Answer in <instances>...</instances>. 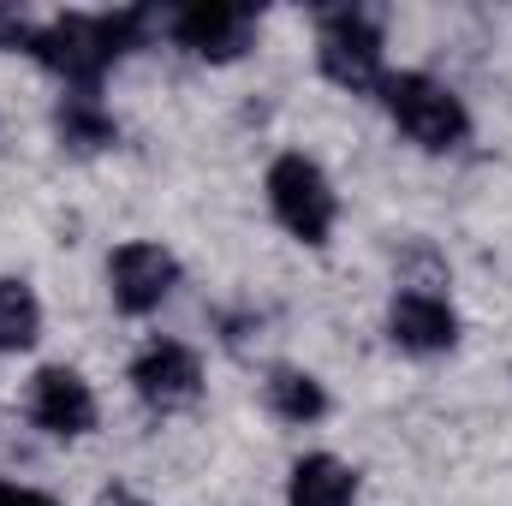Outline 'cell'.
Returning a JSON list of instances; mask_svg holds the SVG:
<instances>
[{"instance_id": "7", "label": "cell", "mask_w": 512, "mask_h": 506, "mask_svg": "<svg viewBox=\"0 0 512 506\" xmlns=\"http://www.w3.org/2000/svg\"><path fill=\"white\" fill-rule=\"evenodd\" d=\"M173 286H179V262H173V251H161L149 239H131V245H120L108 256V292H114V304L126 316L161 310Z\"/></svg>"}, {"instance_id": "16", "label": "cell", "mask_w": 512, "mask_h": 506, "mask_svg": "<svg viewBox=\"0 0 512 506\" xmlns=\"http://www.w3.org/2000/svg\"><path fill=\"white\" fill-rule=\"evenodd\" d=\"M126 506H137V501H126Z\"/></svg>"}, {"instance_id": "4", "label": "cell", "mask_w": 512, "mask_h": 506, "mask_svg": "<svg viewBox=\"0 0 512 506\" xmlns=\"http://www.w3.org/2000/svg\"><path fill=\"white\" fill-rule=\"evenodd\" d=\"M268 209H274V221H280L292 239H304V245H328L334 215H340L334 185H328V173H322L310 155H280V161L268 167Z\"/></svg>"}, {"instance_id": "10", "label": "cell", "mask_w": 512, "mask_h": 506, "mask_svg": "<svg viewBox=\"0 0 512 506\" xmlns=\"http://www.w3.org/2000/svg\"><path fill=\"white\" fill-rule=\"evenodd\" d=\"M358 501V471L334 453H304L292 465L286 483V506H352Z\"/></svg>"}, {"instance_id": "1", "label": "cell", "mask_w": 512, "mask_h": 506, "mask_svg": "<svg viewBox=\"0 0 512 506\" xmlns=\"http://www.w3.org/2000/svg\"><path fill=\"white\" fill-rule=\"evenodd\" d=\"M143 30H149V12L143 6H126V12H60V18H48L42 30H36V60L54 72V78H66V90H90L96 96V84H102V72L143 42Z\"/></svg>"}, {"instance_id": "8", "label": "cell", "mask_w": 512, "mask_h": 506, "mask_svg": "<svg viewBox=\"0 0 512 506\" xmlns=\"http://www.w3.org/2000/svg\"><path fill=\"white\" fill-rule=\"evenodd\" d=\"M131 387H137V399H143L149 411H185V405H197V393H203V364H197L191 346L155 340V346H143V352L131 358Z\"/></svg>"}, {"instance_id": "3", "label": "cell", "mask_w": 512, "mask_h": 506, "mask_svg": "<svg viewBox=\"0 0 512 506\" xmlns=\"http://www.w3.org/2000/svg\"><path fill=\"white\" fill-rule=\"evenodd\" d=\"M316 60H322V78L364 96V90H382V12L370 6H334L322 12L316 24Z\"/></svg>"}, {"instance_id": "15", "label": "cell", "mask_w": 512, "mask_h": 506, "mask_svg": "<svg viewBox=\"0 0 512 506\" xmlns=\"http://www.w3.org/2000/svg\"><path fill=\"white\" fill-rule=\"evenodd\" d=\"M0 506H60V501L42 495V489H12V483H0Z\"/></svg>"}, {"instance_id": "13", "label": "cell", "mask_w": 512, "mask_h": 506, "mask_svg": "<svg viewBox=\"0 0 512 506\" xmlns=\"http://www.w3.org/2000/svg\"><path fill=\"white\" fill-rule=\"evenodd\" d=\"M42 340V304L30 292V280L6 274L0 280V352H30Z\"/></svg>"}, {"instance_id": "12", "label": "cell", "mask_w": 512, "mask_h": 506, "mask_svg": "<svg viewBox=\"0 0 512 506\" xmlns=\"http://www.w3.org/2000/svg\"><path fill=\"white\" fill-rule=\"evenodd\" d=\"M54 126H60V143H66V149H78V155H96V149H108V143L120 137V126L108 120V108H102L90 90H72V96L60 102Z\"/></svg>"}, {"instance_id": "6", "label": "cell", "mask_w": 512, "mask_h": 506, "mask_svg": "<svg viewBox=\"0 0 512 506\" xmlns=\"http://www.w3.org/2000/svg\"><path fill=\"white\" fill-rule=\"evenodd\" d=\"M24 417L42 435L72 441V435H90L96 429V393H90V381L78 376V370L48 364V370H36L30 387H24Z\"/></svg>"}, {"instance_id": "9", "label": "cell", "mask_w": 512, "mask_h": 506, "mask_svg": "<svg viewBox=\"0 0 512 506\" xmlns=\"http://www.w3.org/2000/svg\"><path fill=\"white\" fill-rule=\"evenodd\" d=\"M387 334L399 352H417V358H435V352H453L459 346V316L441 292H399L387 304Z\"/></svg>"}, {"instance_id": "14", "label": "cell", "mask_w": 512, "mask_h": 506, "mask_svg": "<svg viewBox=\"0 0 512 506\" xmlns=\"http://www.w3.org/2000/svg\"><path fill=\"white\" fill-rule=\"evenodd\" d=\"M36 30H42V24H30L24 12L0 6V48H36Z\"/></svg>"}, {"instance_id": "5", "label": "cell", "mask_w": 512, "mask_h": 506, "mask_svg": "<svg viewBox=\"0 0 512 506\" xmlns=\"http://www.w3.org/2000/svg\"><path fill=\"white\" fill-rule=\"evenodd\" d=\"M167 30H173V42L191 48L197 60L227 66V60H239V54L251 48L256 12L251 6H233V0H191V6H179V12L167 18Z\"/></svg>"}, {"instance_id": "11", "label": "cell", "mask_w": 512, "mask_h": 506, "mask_svg": "<svg viewBox=\"0 0 512 506\" xmlns=\"http://www.w3.org/2000/svg\"><path fill=\"white\" fill-rule=\"evenodd\" d=\"M262 399H268V411H274L280 423H316V417L328 411L322 381L310 376V370H292V364H274V370H268Z\"/></svg>"}, {"instance_id": "2", "label": "cell", "mask_w": 512, "mask_h": 506, "mask_svg": "<svg viewBox=\"0 0 512 506\" xmlns=\"http://www.w3.org/2000/svg\"><path fill=\"white\" fill-rule=\"evenodd\" d=\"M382 108L393 114V126L405 131L417 149H429V155H447V149H459V143L471 137L465 102H459L447 84H435L429 72H387L382 78Z\"/></svg>"}]
</instances>
